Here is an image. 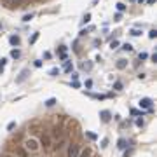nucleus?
Listing matches in <instances>:
<instances>
[{
    "label": "nucleus",
    "mask_w": 157,
    "mask_h": 157,
    "mask_svg": "<svg viewBox=\"0 0 157 157\" xmlns=\"http://www.w3.org/2000/svg\"><path fill=\"white\" fill-rule=\"evenodd\" d=\"M78 154H80L78 145H75V143L68 145V148H66V157H78Z\"/></svg>",
    "instance_id": "nucleus-2"
},
{
    "label": "nucleus",
    "mask_w": 157,
    "mask_h": 157,
    "mask_svg": "<svg viewBox=\"0 0 157 157\" xmlns=\"http://www.w3.org/2000/svg\"><path fill=\"white\" fill-rule=\"evenodd\" d=\"M10 58H14V59L21 58V51L19 49H12V51H10Z\"/></svg>",
    "instance_id": "nucleus-9"
},
{
    "label": "nucleus",
    "mask_w": 157,
    "mask_h": 157,
    "mask_svg": "<svg viewBox=\"0 0 157 157\" xmlns=\"http://www.w3.org/2000/svg\"><path fill=\"white\" fill-rule=\"evenodd\" d=\"M148 37H150V39H155L157 37V30H150V31H148Z\"/></svg>",
    "instance_id": "nucleus-22"
},
{
    "label": "nucleus",
    "mask_w": 157,
    "mask_h": 157,
    "mask_svg": "<svg viewBox=\"0 0 157 157\" xmlns=\"http://www.w3.org/2000/svg\"><path fill=\"white\" fill-rule=\"evenodd\" d=\"M152 61H154V63L157 61V52H154V54H152Z\"/></svg>",
    "instance_id": "nucleus-39"
},
{
    "label": "nucleus",
    "mask_w": 157,
    "mask_h": 157,
    "mask_svg": "<svg viewBox=\"0 0 157 157\" xmlns=\"http://www.w3.org/2000/svg\"><path fill=\"white\" fill-rule=\"evenodd\" d=\"M138 58H140V59H147L148 54H147V52H140V54H138Z\"/></svg>",
    "instance_id": "nucleus-30"
},
{
    "label": "nucleus",
    "mask_w": 157,
    "mask_h": 157,
    "mask_svg": "<svg viewBox=\"0 0 157 157\" xmlns=\"http://www.w3.org/2000/svg\"><path fill=\"white\" fill-rule=\"evenodd\" d=\"M86 87H87V89L93 87V80H86Z\"/></svg>",
    "instance_id": "nucleus-36"
},
{
    "label": "nucleus",
    "mask_w": 157,
    "mask_h": 157,
    "mask_svg": "<svg viewBox=\"0 0 157 157\" xmlns=\"http://www.w3.org/2000/svg\"><path fill=\"white\" fill-rule=\"evenodd\" d=\"M138 2H140V4H143V2H145V0H138Z\"/></svg>",
    "instance_id": "nucleus-42"
},
{
    "label": "nucleus",
    "mask_w": 157,
    "mask_h": 157,
    "mask_svg": "<svg viewBox=\"0 0 157 157\" xmlns=\"http://www.w3.org/2000/svg\"><path fill=\"white\" fill-rule=\"evenodd\" d=\"M131 114H133V115H140V117H143V112H138L136 108H133V110H131Z\"/></svg>",
    "instance_id": "nucleus-25"
},
{
    "label": "nucleus",
    "mask_w": 157,
    "mask_h": 157,
    "mask_svg": "<svg viewBox=\"0 0 157 157\" xmlns=\"http://www.w3.org/2000/svg\"><path fill=\"white\" fill-rule=\"evenodd\" d=\"M72 87H75V89H78V87H80V84H78L77 80H72Z\"/></svg>",
    "instance_id": "nucleus-32"
},
{
    "label": "nucleus",
    "mask_w": 157,
    "mask_h": 157,
    "mask_svg": "<svg viewBox=\"0 0 157 157\" xmlns=\"http://www.w3.org/2000/svg\"><path fill=\"white\" fill-rule=\"evenodd\" d=\"M122 51H133V46H131V44H122Z\"/></svg>",
    "instance_id": "nucleus-16"
},
{
    "label": "nucleus",
    "mask_w": 157,
    "mask_h": 157,
    "mask_svg": "<svg viewBox=\"0 0 157 157\" xmlns=\"http://www.w3.org/2000/svg\"><path fill=\"white\" fill-rule=\"evenodd\" d=\"M26 77H28V70L25 68V70H23V72H21V75H19V77H18V78H16V82H18V84H21V82H23V80H25V78H26Z\"/></svg>",
    "instance_id": "nucleus-7"
},
{
    "label": "nucleus",
    "mask_w": 157,
    "mask_h": 157,
    "mask_svg": "<svg viewBox=\"0 0 157 157\" xmlns=\"http://www.w3.org/2000/svg\"><path fill=\"white\" fill-rule=\"evenodd\" d=\"M37 40H39V33H33V35H31V39H30V44H35Z\"/></svg>",
    "instance_id": "nucleus-17"
},
{
    "label": "nucleus",
    "mask_w": 157,
    "mask_h": 157,
    "mask_svg": "<svg viewBox=\"0 0 157 157\" xmlns=\"http://www.w3.org/2000/svg\"><path fill=\"white\" fill-rule=\"evenodd\" d=\"M114 89L120 91V89H122V82H115V84H114Z\"/></svg>",
    "instance_id": "nucleus-28"
},
{
    "label": "nucleus",
    "mask_w": 157,
    "mask_h": 157,
    "mask_svg": "<svg viewBox=\"0 0 157 157\" xmlns=\"http://www.w3.org/2000/svg\"><path fill=\"white\" fill-rule=\"evenodd\" d=\"M5 63H7V59L2 58L0 59V73H4V68H5Z\"/></svg>",
    "instance_id": "nucleus-13"
},
{
    "label": "nucleus",
    "mask_w": 157,
    "mask_h": 157,
    "mask_svg": "<svg viewBox=\"0 0 157 157\" xmlns=\"http://www.w3.org/2000/svg\"><path fill=\"white\" fill-rule=\"evenodd\" d=\"M147 4H148V5H152V4H155V0H147Z\"/></svg>",
    "instance_id": "nucleus-41"
},
{
    "label": "nucleus",
    "mask_w": 157,
    "mask_h": 157,
    "mask_svg": "<svg viewBox=\"0 0 157 157\" xmlns=\"http://www.w3.org/2000/svg\"><path fill=\"white\" fill-rule=\"evenodd\" d=\"M126 66H128V61H126V59H119V61H117V68L119 70L126 68Z\"/></svg>",
    "instance_id": "nucleus-11"
},
{
    "label": "nucleus",
    "mask_w": 157,
    "mask_h": 157,
    "mask_svg": "<svg viewBox=\"0 0 157 157\" xmlns=\"http://www.w3.org/2000/svg\"><path fill=\"white\" fill-rule=\"evenodd\" d=\"M63 70H65V72H72V70H73V65H72V61H65V65H63Z\"/></svg>",
    "instance_id": "nucleus-10"
},
{
    "label": "nucleus",
    "mask_w": 157,
    "mask_h": 157,
    "mask_svg": "<svg viewBox=\"0 0 157 157\" xmlns=\"http://www.w3.org/2000/svg\"><path fill=\"white\" fill-rule=\"evenodd\" d=\"M14 128H16V122H9L7 124V131H12Z\"/></svg>",
    "instance_id": "nucleus-26"
},
{
    "label": "nucleus",
    "mask_w": 157,
    "mask_h": 157,
    "mask_svg": "<svg viewBox=\"0 0 157 157\" xmlns=\"http://www.w3.org/2000/svg\"><path fill=\"white\" fill-rule=\"evenodd\" d=\"M110 47H112V49H117L119 47V40H112V42H110Z\"/></svg>",
    "instance_id": "nucleus-23"
},
{
    "label": "nucleus",
    "mask_w": 157,
    "mask_h": 157,
    "mask_svg": "<svg viewBox=\"0 0 157 157\" xmlns=\"http://www.w3.org/2000/svg\"><path fill=\"white\" fill-rule=\"evenodd\" d=\"M33 65H35V66H37V68H40V66H42V61H40V59H37V61H35V63H33Z\"/></svg>",
    "instance_id": "nucleus-38"
},
{
    "label": "nucleus",
    "mask_w": 157,
    "mask_h": 157,
    "mask_svg": "<svg viewBox=\"0 0 157 157\" xmlns=\"http://www.w3.org/2000/svg\"><path fill=\"white\" fill-rule=\"evenodd\" d=\"M58 73H59V68H52V70L49 72V75H51V77H56Z\"/></svg>",
    "instance_id": "nucleus-19"
},
{
    "label": "nucleus",
    "mask_w": 157,
    "mask_h": 157,
    "mask_svg": "<svg viewBox=\"0 0 157 157\" xmlns=\"http://www.w3.org/2000/svg\"><path fill=\"white\" fill-rule=\"evenodd\" d=\"M78 157H89V150H86V152H80V154H78Z\"/></svg>",
    "instance_id": "nucleus-33"
},
{
    "label": "nucleus",
    "mask_w": 157,
    "mask_h": 157,
    "mask_svg": "<svg viewBox=\"0 0 157 157\" xmlns=\"http://www.w3.org/2000/svg\"><path fill=\"white\" fill-rule=\"evenodd\" d=\"M143 124H145L143 119H136V126H138V128H143Z\"/></svg>",
    "instance_id": "nucleus-29"
},
{
    "label": "nucleus",
    "mask_w": 157,
    "mask_h": 157,
    "mask_svg": "<svg viewBox=\"0 0 157 157\" xmlns=\"http://www.w3.org/2000/svg\"><path fill=\"white\" fill-rule=\"evenodd\" d=\"M23 147H25V150L30 152V154H37L40 150V141L37 138H26V140L23 141Z\"/></svg>",
    "instance_id": "nucleus-1"
},
{
    "label": "nucleus",
    "mask_w": 157,
    "mask_h": 157,
    "mask_svg": "<svg viewBox=\"0 0 157 157\" xmlns=\"http://www.w3.org/2000/svg\"><path fill=\"white\" fill-rule=\"evenodd\" d=\"M107 145H108V140H107V138H103V140H101V147L105 148Z\"/></svg>",
    "instance_id": "nucleus-34"
},
{
    "label": "nucleus",
    "mask_w": 157,
    "mask_h": 157,
    "mask_svg": "<svg viewBox=\"0 0 157 157\" xmlns=\"http://www.w3.org/2000/svg\"><path fill=\"white\" fill-rule=\"evenodd\" d=\"M19 2H21V0H10L9 5H12V7H18V5H19Z\"/></svg>",
    "instance_id": "nucleus-27"
},
{
    "label": "nucleus",
    "mask_w": 157,
    "mask_h": 157,
    "mask_svg": "<svg viewBox=\"0 0 157 157\" xmlns=\"http://www.w3.org/2000/svg\"><path fill=\"white\" fill-rule=\"evenodd\" d=\"M9 44L12 46V47H18V46L21 44L19 35H10V37H9Z\"/></svg>",
    "instance_id": "nucleus-4"
},
{
    "label": "nucleus",
    "mask_w": 157,
    "mask_h": 157,
    "mask_svg": "<svg viewBox=\"0 0 157 157\" xmlns=\"http://www.w3.org/2000/svg\"><path fill=\"white\" fill-rule=\"evenodd\" d=\"M58 52H59V54H65V52H66V47H65V46H61Z\"/></svg>",
    "instance_id": "nucleus-35"
},
{
    "label": "nucleus",
    "mask_w": 157,
    "mask_h": 157,
    "mask_svg": "<svg viewBox=\"0 0 157 157\" xmlns=\"http://www.w3.org/2000/svg\"><path fill=\"white\" fill-rule=\"evenodd\" d=\"M2 157H19V155H18V154H4Z\"/></svg>",
    "instance_id": "nucleus-37"
},
{
    "label": "nucleus",
    "mask_w": 157,
    "mask_h": 157,
    "mask_svg": "<svg viewBox=\"0 0 157 157\" xmlns=\"http://www.w3.org/2000/svg\"><path fill=\"white\" fill-rule=\"evenodd\" d=\"M91 66H93L91 63H82V65H80V68H82V70H91Z\"/></svg>",
    "instance_id": "nucleus-18"
},
{
    "label": "nucleus",
    "mask_w": 157,
    "mask_h": 157,
    "mask_svg": "<svg viewBox=\"0 0 157 157\" xmlns=\"http://www.w3.org/2000/svg\"><path fill=\"white\" fill-rule=\"evenodd\" d=\"M58 101H56V98H49L47 101H46V107H54Z\"/></svg>",
    "instance_id": "nucleus-12"
},
{
    "label": "nucleus",
    "mask_w": 157,
    "mask_h": 157,
    "mask_svg": "<svg viewBox=\"0 0 157 157\" xmlns=\"http://www.w3.org/2000/svg\"><path fill=\"white\" fill-rule=\"evenodd\" d=\"M89 21H91V14H86V16H84V19H82V25H86V23H89Z\"/></svg>",
    "instance_id": "nucleus-21"
},
{
    "label": "nucleus",
    "mask_w": 157,
    "mask_h": 157,
    "mask_svg": "<svg viewBox=\"0 0 157 157\" xmlns=\"http://www.w3.org/2000/svg\"><path fill=\"white\" fill-rule=\"evenodd\" d=\"M86 134H87L89 140H96V138H98L96 134H94V133H91V131H86Z\"/></svg>",
    "instance_id": "nucleus-20"
},
{
    "label": "nucleus",
    "mask_w": 157,
    "mask_h": 157,
    "mask_svg": "<svg viewBox=\"0 0 157 157\" xmlns=\"http://www.w3.org/2000/svg\"><path fill=\"white\" fill-rule=\"evenodd\" d=\"M115 7H117V10H119V12H124V10H126V5H124L122 2H119V4L115 5Z\"/></svg>",
    "instance_id": "nucleus-14"
},
{
    "label": "nucleus",
    "mask_w": 157,
    "mask_h": 157,
    "mask_svg": "<svg viewBox=\"0 0 157 157\" xmlns=\"http://www.w3.org/2000/svg\"><path fill=\"white\" fill-rule=\"evenodd\" d=\"M140 107H141V108H150V107H152V99H150V98L140 99Z\"/></svg>",
    "instance_id": "nucleus-6"
},
{
    "label": "nucleus",
    "mask_w": 157,
    "mask_h": 157,
    "mask_svg": "<svg viewBox=\"0 0 157 157\" xmlns=\"http://www.w3.org/2000/svg\"><path fill=\"white\" fill-rule=\"evenodd\" d=\"M126 147H128V141H126L124 138H120V140L117 141V148H119V150H124Z\"/></svg>",
    "instance_id": "nucleus-8"
},
{
    "label": "nucleus",
    "mask_w": 157,
    "mask_h": 157,
    "mask_svg": "<svg viewBox=\"0 0 157 157\" xmlns=\"http://www.w3.org/2000/svg\"><path fill=\"white\" fill-rule=\"evenodd\" d=\"M0 30H2V23H0Z\"/></svg>",
    "instance_id": "nucleus-43"
},
{
    "label": "nucleus",
    "mask_w": 157,
    "mask_h": 157,
    "mask_svg": "<svg viewBox=\"0 0 157 157\" xmlns=\"http://www.w3.org/2000/svg\"><path fill=\"white\" fill-rule=\"evenodd\" d=\"M40 145H42L44 148L51 147V136L49 134H42V138H40Z\"/></svg>",
    "instance_id": "nucleus-3"
},
{
    "label": "nucleus",
    "mask_w": 157,
    "mask_h": 157,
    "mask_svg": "<svg viewBox=\"0 0 157 157\" xmlns=\"http://www.w3.org/2000/svg\"><path fill=\"white\" fill-rule=\"evenodd\" d=\"M33 19V14H25V16H23V21H25V23H28V21H31Z\"/></svg>",
    "instance_id": "nucleus-15"
},
{
    "label": "nucleus",
    "mask_w": 157,
    "mask_h": 157,
    "mask_svg": "<svg viewBox=\"0 0 157 157\" xmlns=\"http://www.w3.org/2000/svg\"><path fill=\"white\" fill-rule=\"evenodd\" d=\"M99 117H101V120H103V122H108V120H110V117H112V114H110L108 110H101V112H99Z\"/></svg>",
    "instance_id": "nucleus-5"
},
{
    "label": "nucleus",
    "mask_w": 157,
    "mask_h": 157,
    "mask_svg": "<svg viewBox=\"0 0 157 157\" xmlns=\"http://www.w3.org/2000/svg\"><path fill=\"white\" fill-rule=\"evenodd\" d=\"M131 35H133V37H140V35H141V31H140V30H131Z\"/></svg>",
    "instance_id": "nucleus-24"
},
{
    "label": "nucleus",
    "mask_w": 157,
    "mask_h": 157,
    "mask_svg": "<svg viewBox=\"0 0 157 157\" xmlns=\"http://www.w3.org/2000/svg\"><path fill=\"white\" fill-rule=\"evenodd\" d=\"M120 19H122V12H117L115 18H114V21H120Z\"/></svg>",
    "instance_id": "nucleus-31"
},
{
    "label": "nucleus",
    "mask_w": 157,
    "mask_h": 157,
    "mask_svg": "<svg viewBox=\"0 0 157 157\" xmlns=\"http://www.w3.org/2000/svg\"><path fill=\"white\" fill-rule=\"evenodd\" d=\"M2 4H4V5H9V4H10V0H2Z\"/></svg>",
    "instance_id": "nucleus-40"
}]
</instances>
